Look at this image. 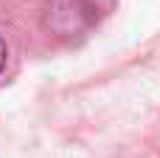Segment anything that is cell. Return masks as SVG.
I'll list each match as a JSON object with an SVG mask.
<instances>
[{
    "label": "cell",
    "mask_w": 160,
    "mask_h": 158,
    "mask_svg": "<svg viewBox=\"0 0 160 158\" xmlns=\"http://www.w3.org/2000/svg\"><path fill=\"white\" fill-rule=\"evenodd\" d=\"M6 57H8V51H6V42H3V37H0V74H3V68H6Z\"/></svg>",
    "instance_id": "1"
}]
</instances>
